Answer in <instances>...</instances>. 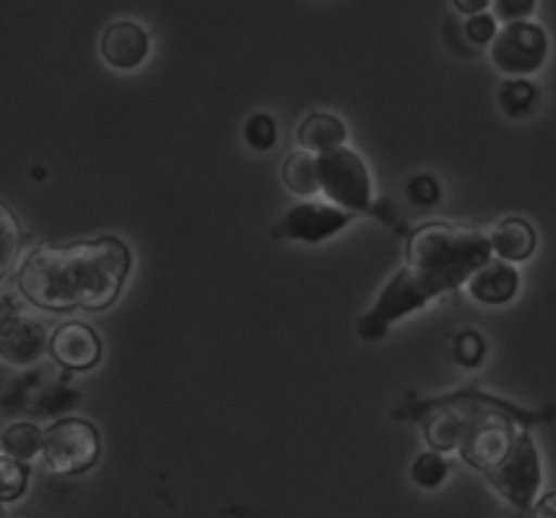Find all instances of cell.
I'll use <instances>...</instances> for the list:
<instances>
[{"label":"cell","mask_w":556,"mask_h":518,"mask_svg":"<svg viewBox=\"0 0 556 518\" xmlns=\"http://www.w3.org/2000/svg\"><path fill=\"white\" fill-rule=\"evenodd\" d=\"M489 261L492 242L483 228L467 223L421 226L407 239L405 266L391 277L375 307L358 320V334L364 340H380L394 320L465 286Z\"/></svg>","instance_id":"6da1fadb"},{"label":"cell","mask_w":556,"mask_h":518,"mask_svg":"<svg viewBox=\"0 0 556 518\" xmlns=\"http://www.w3.org/2000/svg\"><path fill=\"white\" fill-rule=\"evenodd\" d=\"M130 275V250L117 237L74 244H41L22 261L16 288L49 313H98L117 302Z\"/></svg>","instance_id":"7a4b0ae2"},{"label":"cell","mask_w":556,"mask_h":518,"mask_svg":"<svg viewBox=\"0 0 556 518\" xmlns=\"http://www.w3.org/2000/svg\"><path fill=\"white\" fill-rule=\"evenodd\" d=\"M413 418L424 421L427 443L434 451H459L476 470L489 472L510 454L519 432L541 421V416L483 396L478 391L445 396L421 405Z\"/></svg>","instance_id":"3957f363"},{"label":"cell","mask_w":556,"mask_h":518,"mask_svg":"<svg viewBox=\"0 0 556 518\" xmlns=\"http://www.w3.org/2000/svg\"><path fill=\"white\" fill-rule=\"evenodd\" d=\"M101 456L98 429L85 418H60L43 432L41 459L54 476H79Z\"/></svg>","instance_id":"277c9868"},{"label":"cell","mask_w":556,"mask_h":518,"mask_svg":"<svg viewBox=\"0 0 556 518\" xmlns=\"http://www.w3.org/2000/svg\"><path fill=\"white\" fill-rule=\"evenodd\" d=\"M315 166H318V188L334 201L337 206H345L353 212H372V185L369 172L362 157L345 144L334 150L315 152Z\"/></svg>","instance_id":"5b68a950"},{"label":"cell","mask_w":556,"mask_h":518,"mask_svg":"<svg viewBox=\"0 0 556 518\" xmlns=\"http://www.w3.org/2000/svg\"><path fill=\"white\" fill-rule=\"evenodd\" d=\"M486 478L514 508L530 510L535 505L543 483V472L535 440H532V434L527 429L519 432L510 454L494 470H489Z\"/></svg>","instance_id":"8992f818"},{"label":"cell","mask_w":556,"mask_h":518,"mask_svg":"<svg viewBox=\"0 0 556 518\" xmlns=\"http://www.w3.org/2000/svg\"><path fill=\"white\" fill-rule=\"evenodd\" d=\"M49 351L47 324L14 299H0V362L14 369L33 367Z\"/></svg>","instance_id":"52a82bcc"},{"label":"cell","mask_w":556,"mask_h":518,"mask_svg":"<svg viewBox=\"0 0 556 518\" xmlns=\"http://www.w3.org/2000/svg\"><path fill=\"white\" fill-rule=\"evenodd\" d=\"M548 58V36L535 22H510L492 41V63L503 74L527 76L543 68Z\"/></svg>","instance_id":"ba28073f"},{"label":"cell","mask_w":556,"mask_h":518,"mask_svg":"<svg viewBox=\"0 0 556 518\" xmlns=\"http://www.w3.org/2000/svg\"><path fill=\"white\" fill-rule=\"evenodd\" d=\"M49 353L63 369L85 372L101 362V340L81 320H65L49 337Z\"/></svg>","instance_id":"9c48e42d"},{"label":"cell","mask_w":556,"mask_h":518,"mask_svg":"<svg viewBox=\"0 0 556 518\" xmlns=\"http://www.w3.org/2000/svg\"><path fill=\"white\" fill-rule=\"evenodd\" d=\"M351 223V212L331 204H299L286 215L280 226V237L302 239V242H324L331 233L345 228Z\"/></svg>","instance_id":"30bf717a"},{"label":"cell","mask_w":556,"mask_h":518,"mask_svg":"<svg viewBox=\"0 0 556 518\" xmlns=\"http://www.w3.org/2000/svg\"><path fill=\"white\" fill-rule=\"evenodd\" d=\"M101 54L112 68L134 71L150 54V36L136 22H112L101 36Z\"/></svg>","instance_id":"8fae6325"},{"label":"cell","mask_w":556,"mask_h":518,"mask_svg":"<svg viewBox=\"0 0 556 518\" xmlns=\"http://www.w3.org/2000/svg\"><path fill=\"white\" fill-rule=\"evenodd\" d=\"M519 282L521 277L516 266L505 264V261H489L467 280V288H470V296L478 299V302L505 304L516 296Z\"/></svg>","instance_id":"7c38bea8"},{"label":"cell","mask_w":556,"mask_h":518,"mask_svg":"<svg viewBox=\"0 0 556 518\" xmlns=\"http://www.w3.org/2000/svg\"><path fill=\"white\" fill-rule=\"evenodd\" d=\"M489 242H492V253L505 264L527 261L538 248L535 228L527 220H519V217H508V220L497 223L494 231L489 233Z\"/></svg>","instance_id":"4fadbf2b"},{"label":"cell","mask_w":556,"mask_h":518,"mask_svg":"<svg viewBox=\"0 0 556 518\" xmlns=\"http://www.w3.org/2000/svg\"><path fill=\"white\" fill-rule=\"evenodd\" d=\"M348 139V130L342 119H337L334 114L315 112L299 128V147L307 152H326L342 147Z\"/></svg>","instance_id":"5bb4252c"},{"label":"cell","mask_w":556,"mask_h":518,"mask_svg":"<svg viewBox=\"0 0 556 518\" xmlns=\"http://www.w3.org/2000/svg\"><path fill=\"white\" fill-rule=\"evenodd\" d=\"M41 443L43 432L36 424H11V427L0 434V454L27 465V462H33L36 456H41Z\"/></svg>","instance_id":"9a60e30c"},{"label":"cell","mask_w":556,"mask_h":518,"mask_svg":"<svg viewBox=\"0 0 556 518\" xmlns=\"http://www.w3.org/2000/svg\"><path fill=\"white\" fill-rule=\"evenodd\" d=\"M282 179L288 188L299 195H315L320 193L318 188V166H315V152H293L286 163H282Z\"/></svg>","instance_id":"2e32d148"},{"label":"cell","mask_w":556,"mask_h":518,"mask_svg":"<svg viewBox=\"0 0 556 518\" xmlns=\"http://www.w3.org/2000/svg\"><path fill=\"white\" fill-rule=\"evenodd\" d=\"M22 226L16 220L14 210L0 201V280L14 269L16 258L22 250Z\"/></svg>","instance_id":"e0dca14e"},{"label":"cell","mask_w":556,"mask_h":518,"mask_svg":"<svg viewBox=\"0 0 556 518\" xmlns=\"http://www.w3.org/2000/svg\"><path fill=\"white\" fill-rule=\"evenodd\" d=\"M500 103H503V109L510 117H525V114L535 109L538 87L530 85L527 79L508 81V85H503V92H500Z\"/></svg>","instance_id":"ac0fdd59"},{"label":"cell","mask_w":556,"mask_h":518,"mask_svg":"<svg viewBox=\"0 0 556 518\" xmlns=\"http://www.w3.org/2000/svg\"><path fill=\"white\" fill-rule=\"evenodd\" d=\"M410 476L421 489H438L448 478V462L440 456V451H427L413 462Z\"/></svg>","instance_id":"d6986e66"},{"label":"cell","mask_w":556,"mask_h":518,"mask_svg":"<svg viewBox=\"0 0 556 518\" xmlns=\"http://www.w3.org/2000/svg\"><path fill=\"white\" fill-rule=\"evenodd\" d=\"M27 489V467L11 456L0 454V505L14 503Z\"/></svg>","instance_id":"ffe728a7"},{"label":"cell","mask_w":556,"mask_h":518,"mask_svg":"<svg viewBox=\"0 0 556 518\" xmlns=\"http://www.w3.org/2000/svg\"><path fill=\"white\" fill-rule=\"evenodd\" d=\"M244 139H248L250 147L255 150H271L277 141V125L269 114H255V117L248 119L244 125Z\"/></svg>","instance_id":"44dd1931"},{"label":"cell","mask_w":556,"mask_h":518,"mask_svg":"<svg viewBox=\"0 0 556 518\" xmlns=\"http://www.w3.org/2000/svg\"><path fill=\"white\" fill-rule=\"evenodd\" d=\"M454 353L456 362L465 364V367H478L483 362V356H486V342L476 331H465V334L456 337Z\"/></svg>","instance_id":"7402d4cb"},{"label":"cell","mask_w":556,"mask_h":518,"mask_svg":"<svg viewBox=\"0 0 556 518\" xmlns=\"http://www.w3.org/2000/svg\"><path fill=\"white\" fill-rule=\"evenodd\" d=\"M489 5H494V20L497 22H527L535 14L538 0H492Z\"/></svg>","instance_id":"603a6c76"},{"label":"cell","mask_w":556,"mask_h":518,"mask_svg":"<svg viewBox=\"0 0 556 518\" xmlns=\"http://www.w3.org/2000/svg\"><path fill=\"white\" fill-rule=\"evenodd\" d=\"M465 30H467V38H470L472 43H492L500 27H497V20L483 11V14H472L470 20H467Z\"/></svg>","instance_id":"cb8c5ba5"},{"label":"cell","mask_w":556,"mask_h":518,"mask_svg":"<svg viewBox=\"0 0 556 518\" xmlns=\"http://www.w3.org/2000/svg\"><path fill=\"white\" fill-rule=\"evenodd\" d=\"M407 195H410L413 204L432 206L438 201L440 188L432 177H416L410 185H407Z\"/></svg>","instance_id":"d4e9b609"},{"label":"cell","mask_w":556,"mask_h":518,"mask_svg":"<svg viewBox=\"0 0 556 518\" xmlns=\"http://www.w3.org/2000/svg\"><path fill=\"white\" fill-rule=\"evenodd\" d=\"M532 508H535V518H556V492L543 494Z\"/></svg>","instance_id":"484cf974"},{"label":"cell","mask_w":556,"mask_h":518,"mask_svg":"<svg viewBox=\"0 0 556 518\" xmlns=\"http://www.w3.org/2000/svg\"><path fill=\"white\" fill-rule=\"evenodd\" d=\"M489 3H492V0H454L456 9H459L462 14H467V16L483 14V11L489 9Z\"/></svg>","instance_id":"4316f807"},{"label":"cell","mask_w":556,"mask_h":518,"mask_svg":"<svg viewBox=\"0 0 556 518\" xmlns=\"http://www.w3.org/2000/svg\"><path fill=\"white\" fill-rule=\"evenodd\" d=\"M0 518H5V516H3V505H0Z\"/></svg>","instance_id":"83f0119b"}]
</instances>
